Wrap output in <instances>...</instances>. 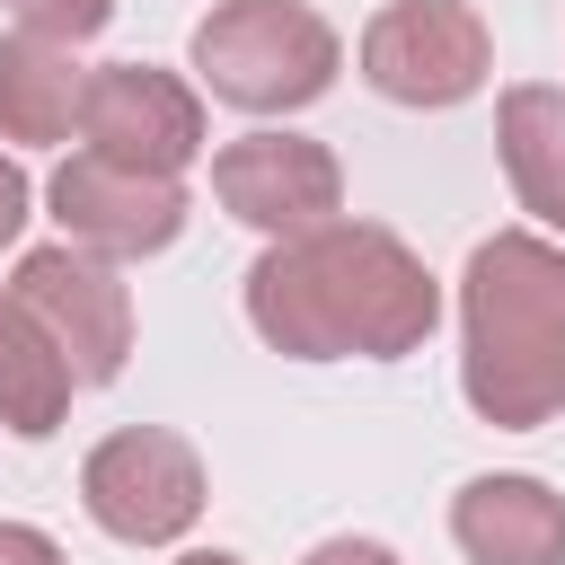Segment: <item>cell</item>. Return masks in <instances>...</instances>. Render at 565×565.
<instances>
[{
  "mask_svg": "<svg viewBox=\"0 0 565 565\" xmlns=\"http://www.w3.org/2000/svg\"><path fill=\"white\" fill-rule=\"evenodd\" d=\"M247 327L291 362H406L441 327V282L380 221L265 238L247 265Z\"/></svg>",
  "mask_w": 565,
  "mask_h": 565,
  "instance_id": "obj_1",
  "label": "cell"
},
{
  "mask_svg": "<svg viewBox=\"0 0 565 565\" xmlns=\"http://www.w3.org/2000/svg\"><path fill=\"white\" fill-rule=\"evenodd\" d=\"M459 397L494 433H539L565 415V247L539 230H494L459 274Z\"/></svg>",
  "mask_w": 565,
  "mask_h": 565,
  "instance_id": "obj_2",
  "label": "cell"
},
{
  "mask_svg": "<svg viewBox=\"0 0 565 565\" xmlns=\"http://www.w3.org/2000/svg\"><path fill=\"white\" fill-rule=\"evenodd\" d=\"M344 35L309 0H212L194 26V79L238 115H300L335 88Z\"/></svg>",
  "mask_w": 565,
  "mask_h": 565,
  "instance_id": "obj_3",
  "label": "cell"
},
{
  "mask_svg": "<svg viewBox=\"0 0 565 565\" xmlns=\"http://www.w3.org/2000/svg\"><path fill=\"white\" fill-rule=\"evenodd\" d=\"M203 494H212L203 486V459L168 424H124V433H106L79 459V503L124 547H177L203 521Z\"/></svg>",
  "mask_w": 565,
  "mask_h": 565,
  "instance_id": "obj_4",
  "label": "cell"
},
{
  "mask_svg": "<svg viewBox=\"0 0 565 565\" xmlns=\"http://www.w3.org/2000/svg\"><path fill=\"white\" fill-rule=\"evenodd\" d=\"M362 79L388 106H468L494 79V26L468 0H388L362 26Z\"/></svg>",
  "mask_w": 565,
  "mask_h": 565,
  "instance_id": "obj_5",
  "label": "cell"
},
{
  "mask_svg": "<svg viewBox=\"0 0 565 565\" xmlns=\"http://www.w3.org/2000/svg\"><path fill=\"white\" fill-rule=\"evenodd\" d=\"M9 300L62 344V362L79 371V388L124 380V362H132V291H124V274L106 256H88L71 238L26 247L18 274H9Z\"/></svg>",
  "mask_w": 565,
  "mask_h": 565,
  "instance_id": "obj_6",
  "label": "cell"
},
{
  "mask_svg": "<svg viewBox=\"0 0 565 565\" xmlns=\"http://www.w3.org/2000/svg\"><path fill=\"white\" fill-rule=\"evenodd\" d=\"M44 203H53L62 238L88 247V256H106V265H132V256L177 247V230H185V212H194L185 177L124 168V159H106V150H71V159L53 168V185H44Z\"/></svg>",
  "mask_w": 565,
  "mask_h": 565,
  "instance_id": "obj_7",
  "label": "cell"
},
{
  "mask_svg": "<svg viewBox=\"0 0 565 565\" xmlns=\"http://www.w3.org/2000/svg\"><path fill=\"white\" fill-rule=\"evenodd\" d=\"M79 150L185 177L203 159V97L159 62H97L79 88Z\"/></svg>",
  "mask_w": 565,
  "mask_h": 565,
  "instance_id": "obj_8",
  "label": "cell"
},
{
  "mask_svg": "<svg viewBox=\"0 0 565 565\" xmlns=\"http://www.w3.org/2000/svg\"><path fill=\"white\" fill-rule=\"evenodd\" d=\"M212 194L256 238H300L344 212V168L309 132H238L212 150Z\"/></svg>",
  "mask_w": 565,
  "mask_h": 565,
  "instance_id": "obj_9",
  "label": "cell"
},
{
  "mask_svg": "<svg viewBox=\"0 0 565 565\" xmlns=\"http://www.w3.org/2000/svg\"><path fill=\"white\" fill-rule=\"evenodd\" d=\"M450 539L468 565H565V494L521 468L468 477L450 494Z\"/></svg>",
  "mask_w": 565,
  "mask_h": 565,
  "instance_id": "obj_10",
  "label": "cell"
},
{
  "mask_svg": "<svg viewBox=\"0 0 565 565\" xmlns=\"http://www.w3.org/2000/svg\"><path fill=\"white\" fill-rule=\"evenodd\" d=\"M79 88L88 71L71 62V44L53 35H0V141H26V150H53L79 132Z\"/></svg>",
  "mask_w": 565,
  "mask_h": 565,
  "instance_id": "obj_11",
  "label": "cell"
},
{
  "mask_svg": "<svg viewBox=\"0 0 565 565\" xmlns=\"http://www.w3.org/2000/svg\"><path fill=\"white\" fill-rule=\"evenodd\" d=\"M494 150H503V177H512L521 212L547 221V230H565V88H539V79L503 88Z\"/></svg>",
  "mask_w": 565,
  "mask_h": 565,
  "instance_id": "obj_12",
  "label": "cell"
},
{
  "mask_svg": "<svg viewBox=\"0 0 565 565\" xmlns=\"http://www.w3.org/2000/svg\"><path fill=\"white\" fill-rule=\"evenodd\" d=\"M71 388H79V371L62 362V344L0 291V424L18 441H44V433H62Z\"/></svg>",
  "mask_w": 565,
  "mask_h": 565,
  "instance_id": "obj_13",
  "label": "cell"
},
{
  "mask_svg": "<svg viewBox=\"0 0 565 565\" xmlns=\"http://www.w3.org/2000/svg\"><path fill=\"white\" fill-rule=\"evenodd\" d=\"M26 35H53V44H88V35H106V18H115V0H0Z\"/></svg>",
  "mask_w": 565,
  "mask_h": 565,
  "instance_id": "obj_14",
  "label": "cell"
},
{
  "mask_svg": "<svg viewBox=\"0 0 565 565\" xmlns=\"http://www.w3.org/2000/svg\"><path fill=\"white\" fill-rule=\"evenodd\" d=\"M26 221H35V185H26V168L0 150V256L26 238Z\"/></svg>",
  "mask_w": 565,
  "mask_h": 565,
  "instance_id": "obj_15",
  "label": "cell"
},
{
  "mask_svg": "<svg viewBox=\"0 0 565 565\" xmlns=\"http://www.w3.org/2000/svg\"><path fill=\"white\" fill-rule=\"evenodd\" d=\"M0 565H62V547L35 521H0Z\"/></svg>",
  "mask_w": 565,
  "mask_h": 565,
  "instance_id": "obj_16",
  "label": "cell"
},
{
  "mask_svg": "<svg viewBox=\"0 0 565 565\" xmlns=\"http://www.w3.org/2000/svg\"><path fill=\"white\" fill-rule=\"evenodd\" d=\"M300 565H406L397 547H380V539H318Z\"/></svg>",
  "mask_w": 565,
  "mask_h": 565,
  "instance_id": "obj_17",
  "label": "cell"
},
{
  "mask_svg": "<svg viewBox=\"0 0 565 565\" xmlns=\"http://www.w3.org/2000/svg\"><path fill=\"white\" fill-rule=\"evenodd\" d=\"M177 565H247V556H230V547H185Z\"/></svg>",
  "mask_w": 565,
  "mask_h": 565,
  "instance_id": "obj_18",
  "label": "cell"
}]
</instances>
